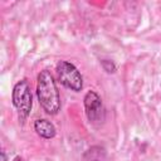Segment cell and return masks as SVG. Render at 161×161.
Instances as JSON below:
<instances>
[{
    "label": "cell",
    "mask_w": 161,
    "mask_h": 161,
    "mask_svg": "<svg viewBox=\"0 0 161 161\" xmlns=\"http://www.w3.org/2000/svg\"><path fill=\"white\" fill-rule=\"evenodd\" d=\"M36 97L42 108L48 114H57L60 109V97L55 80L49 70L44 69L38 74Z\"/></svg>",
    "instance_id": "6da1fadb"
},
{
    "label": "cell",
    "mask_w": 161,
    "mask_h": 161,
    "mask_svg": "<svg viewBox=\"0 0 161 161\" xmlns=\"http://www.w3.org/2000/svg\"><path fill=\"white\" fill-rule=\"evenodd\" d=\"M11 101L19 113L20 121L26 119L33 107V96H31L30 86L26 79H21L18 83H15L11 93Z\"/></svg>",
    "instance_id": "7a4b0ae2"
},
{
    "label": "cell",
    "mask_w": 161,
    "mask_h": 161,
    "mask_svg": "<svg viewBox=\"0 0 161 161\" xmlns=\"http://www.w3.org/2000/svg\"><path fill=\"white\" fill-rule=\"evenodd\" d=\"M55 72L59 83L65 88L74 92H79L83 88V77L73 63L67 60H59L57 63Z\"/></svg>",
    "instance_id": "3957f363"
},
{
    "label": "cell",
    "mask_w": 161,
    "mask_h": 161,
    "mask_svg": "<svg viewBox=\"0 0 161 161\" xmlns=\"http://www.w3.org/2000/svg\"><path fill=\"white\" fill-rule=\"evenodd\" d=\"M83 103L88 121L93 125H101L106 118V109L99 94L94 91H88L83 98Z\"/></svg>",
    "instance_id": "277c9868"
},
{
    "label": "cell",
    "mask_w": 161,
    "mask_h": 161,
    "mask_svg": "<svg viewBox=\"0 0 161 161\" xmlns=\"http://www.w3.org/2000/svg\"><path fill=\"white\" fill-rule=\"evenodd\" d=\"M34 130H35V132H36L40 137H43V138H45V140L53 138V137L55 136V133H57L54 125H53L50 121L45 119V118H39V119H36V121L34 122Z\"/></svg>",
    "instance_id": "5b68a950"
},
{
    "label": "cell",
    "mask_w": 161,
    "mask_h": 161,
    "mask_svg": "<svg viewBox=\"0 0 161 161\" xmlns=\"http://www.w3.org/2000/svg\"><path fill=\"white\" fill-rule=\"evenodd\" d=\"M102 67L107 73H114L116 72V65L111 60H102Z\"/></svg>",
    "instance_id": "8992f818"
},
{
    "label": "cell",
    "mask_w": 161,
    "mask_h": 161,
    "mask_svg": "<svg viewBox=\"0 0 161 161\" xmlns=\"http://www.w3.org/2000/svg\"><path fill=\"white\" fill-rule=\"evenodd\" d=\"M1 161H8V157H6V153L4 150L1 151Z\"/></svg>",
    "instance_id": "52a82bcc"
},
{
    "label": "cell",
    "mask_w": 161,
    "mask_h": 161,
    "mask_svg": "<svg viewBox=\"0 0 161 161\" xmlns=\"http://www.w3.org/2000/svg\"><path fill=\"white\" fill-rule=\"evenodd\" d=\"M13 161H23V158H21L20 156H16V157H15V158H14Z\"/></svg>",
    "instance_id": "ba28073f"
}]
</instances>
